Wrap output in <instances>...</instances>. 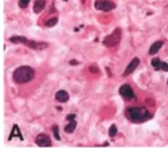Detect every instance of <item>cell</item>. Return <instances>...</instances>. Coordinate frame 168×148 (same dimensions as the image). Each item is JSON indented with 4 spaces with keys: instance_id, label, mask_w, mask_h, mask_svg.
Instances as JSON below:
<instances>
[{
    "instance_id": "obj_1",
    "label": "cell",
    "mask_w": 168,
    "mask_h": 148,
    "mask_svg": "<svg viewBox=\"0 0 168 148\" xmlns=\"http://www.w3.org/2000/svg\"><path fill=\"white\" fill-rule=\"evenodd\" d=\"M126 117L134 123H141L149 121L152 114L145 107H130L125 110Z\"/></svg>"
},
{
    "instance_id": "obj_2",
    "label": "cell",
    "mask_w": 168,
    "mask_h": 148,
    "mask_svg": "<svg viewBox=\"0 0 168 148\" xmlns=\"http://www.w3.org/2000/svg\"><path fill=\"white\" fill-rule=\"evenodd\" d=\"M35 70L29 66H21L18 67L13 74L14 82L18 84L27 83L35 77Z\"/></svg>"
},
{
    "instance_id": "obj_3",
    "label": "cell",
    "mask_w": 168,
    "mask_h": 148,
    "mask_svg": "<svg viewBox=\"0 0 168 148\" xmlns=\"http://www.w3.org/2000/svg\"><path fill=\"white\" fill-rule=\"evenodd\" d=\"M121 38V29L116 28L111 35L106 36L103 39V45L107 47L116 46L120 43Z\"/></svg>"
},
{
    "instance_id": "obj_4",
    "label": "cell",
    "mask_w": 168,
    "mask_h": 148,
    "mask_svg": "<svg viewBox=\"0 0 168 148\" xmlns=\"http://www.w3.org/2000/svg\"><path fill=\"white\" fill-rule=\"evenodd\" d=\"M94 7L98 10L109 12L116 7V5L109 0H96Z\"/></svg>"
},
{
    "instance_id": "obj_5",
    "label": "cell",
    "mask_w": 168,
    "mask_h": 148,
    "mask_svg": "<svg viewBox=\"0 0 168 148\" xmlns=\"http://www.w3.org/2000/svg\"><path fill=\"white\" fill-rule=\"evenodd\" d=\"M119 93L122 97L124 98L127 101H130L135 98V93L132 88V87L128 84H124V85H121L119 88Z\"/></svg>"
},
{
    "instance_id": "obj_6",
    "label": "cell",
    "mask_w": 168,
    "mask_h": 148,
    "mask_svg": "<svg viewBox=\"0 0 168 148\" xmlns=\"http://www.w3.org/2000/svg\"><path fill=\"white\" fill-rule=\"evenodd\" d=\"M35 144L40 147H51V139L46 134L40 133L35 138Z\"/></svg>"
},
{
    "instance_id": "obj_7",
    "label": "cell",
    "mask_w": 168,
    "mask_h": 148,
    "mask_svg": "<svg viewBox=\"0 0 168 148\" xmlns=\"http://www.w3.org/2000/svg\"><path fill=\"white\" fill-rule=\"evenodd\" d=\"M25 45L28 46L29 48L37 50V51H42L48 47V44L45 42H37L35 40H29V39H28Z\"/></svg>"
},
{
    "instance_id": "obj_8",
    "label": "cell",
    "mask_w": 168,
    "mask_h": 148,
    "mask_svg": "<svg viewBox=\"0 0 168 148\" xmlns=\"http://www.w3.org/2000/svg\"><path fill=\"white\" fill-rule=\"evenodd\" d=\"M140 62H141V61H140L138 58H134V59L131 61L130 63L129 64V65L127 66V67L126 68L124 72L123 73L124 77H127L128 75H131V74L137 69V67H138L140 64Z\"/></svg>"
},
{
    "instance_id": "obj_9",
    "label": "cell",
    "mask_w": 168,
    "mask_h": 148,
    "mask_svg": "<svg viewBox=\"0 0 168 148\" xmlns=\"http://www.w3.org/2000/svg\"><path fill=\"white\" fill-rule=\"evenodd\" d=\"M151 66L154 68L156 71L163 70L165 72H168V64L166 62L161 61L159 58H154L152 59Z\"/></svg>"
},
{
    "instance_id": "obj_10",
    "label": "cell",
    "mask_w": 168,
    "mask_h": 148,
    "mask_svg": "<svg viewBox=\"0 0 168 148\" xmlns=\"http://www.w3.org/2000/svg\"><path fill=\"white\" fill-rule=\"evenodd\" d=\"M55 99L59 103L67 102L69 99V93L66 91H64V90L57 91L55 94Z\"/></svg>"
},
{
    "instance_id": "obj_11",
    "label": "cell",
    "mask_w": 168,
    "mask_h": 148,
    "mask_svg": "<svg viewBox=\"0 0 168 148\" xmlns=\"http://www.w3.org/2000/svg\"><path fill=\"white\" fill-rule=\"evenodd\" d=\"M14 137H19L21 141H23V137L22 136L21 130H20L19 125L17 124H14L13 125L10 134V137L8 138V141H11V139Z\"/></svg>"
},
{
    "instance_id": "obj_12",
    "label": "cell",
    "mask_w": 168,
    "mask_h": 148,
    "mask_svg": "<svg viewBox=\"0 0 168 148\" xmlns=\"http://www.w3.org/2000/svg\"><path fill=\"white\" fill-rule=\"evenodd\" d=\"M46 2L45 0H35L34 4L33 10L35 13H40L45 9Z\"/></svg>"
},
{
    "instance_id": "obj_13",
    "label": "cell",
    "mask_w": 168,
    "mask_h": 148,
    "mask_svg": "<svg viewBox=\"0 0 168 148\" xmlns=\"http://www.w3.org/2000/svg\"><path fill=\"white\" fill-rule=\"evenodd\" d=\"M163 44H164L163 41L155 42V43L151 46V47H150L149 51V55L153 56V55H155L156 53H157L158 51H159V50L161 49V47H162Z\"/></svg>"
},
{
    "instance_id": "obj_14",
    "label": "cell",
    "mask_w": 168,
    "mask_h": 148,
    "mask_svg": "<svg viewBox=\"0 0 168 148\" xmlns=\"http://www.w3.org/2000/svg\"><path fill=\"white\" fill-rule=\"evenodd\" d=\"M9 41L14 44H23V45H25L28 41V39L23 36H13L10 38Z\"/></svg>"
},
{
    "instance_id": "obj_15",
    "label": "cell",
    "mask_w": 168,
    "mask_h": 148,
    "mask_svg": "<svg viewBox=\"0 0 168 148\" xmlns=\"http://www.w3.org/2000/svg\"><path fill=\"white\" fill-rule=\"evenodd\" d=\"M69 122V123L65 127L64 131L67 134H73V132L75 131L76 127H77L78 123L77 121H75V120H73V121H70Z\"/></svg>"
},
{
    "instance_id": "obj_16",
    "label": "cell",
    "mask_w": 168,
    "mask_h": 148,
    "mask_svg": "<svg viewBox=\"0 0 168 148\" xmlns=\"http://www.w3.org/2000/svg\"><path fill=\"white\" fill-rule=\"evenodd\" d=\"M52 131H53V137L58 141H60L61 140V137H60V134H59V125L57 124H54L52 126Z\"/></svg>"
},
{
    "instance_id": "obj_17",
    "label": "cell",
    "mask_w": 168,
    "mask_h": 148,
    "mask_svg": "<svg viewBox=\"0 0 168 148\" xmlns=\"http://www.w3.org/2000/svg\"><path fill=\"white\" fill-rule=\"evenodd\" d=\"M58 21H59V19H58V18L57 17H53L52 18L49 19L48 21H47L45 22V27H54V26L57 25V23H58Z\"/></svg>"
},
{
    "instance_id": "obj_18",
    "label": "cell",
    "mask_w": 168,
    "mask_h": 148,
    "mask_svg": "<svg viewBox=\"0 0 168 148\" xmlns=\"http://www.w3.org/2000/svg\"><path fill=\"white\" fill-rule=\"evenodd\" d=\"M117 132H118V129L116 125L115 124H113V125H112L109 129V132H108L109 136L111 137H114L117 134Z\"/></svg>"
},
{
    "instance_id": "obj_19",
    "label": "cell",
    "mask_w": 168,
    "mask_h": 148,
    "mask_svg": "<svg viewBox=\"0 0 168 148\" xmlns=\"http://www.w3.org/2000/svg\"><path fill=\"white\" fill-rule=\"evenodd\" d=\"M31 0H19V6L21 8H26L29 5Z\"/></svg>"
},
{
    "instance_id": "obj_20",
    "label": "cell",
    "mask_w": 168,
    "mask_h": 148,
    "mask_svg": "<svg viewBox=\"0 0 168 148\" xmlns=\"http://www.w3.org/2000/svg\"><path fill=\"white\" fill-rule=\"evenodd\" d=\"M76 117V115H75V114H70V115H68L67 116V121H73V120H75Z\"/></svg>"
},
{
    "instance_id": "obj_21",
    "label": "cell",
    "mask_w": 168,
    "mask_h": 148,
    "mask_svg": "<svg viewBox=\"0 0 168 148\" xmlns=\"http://www.w3.org/2000/svg\"><path fill=\"white\" fill-rule=\"evenodd\" d=\"M89 69H90V71L91 72H93V73H97L98 72H99V69H97V67H91L89 68Z\"/></svg>"
},
{
    "instance_id": "obj_22",
    "label": "cell",
    "mask_w": 168,
    "mask_h": 148,
    "mask_svg": "<svg viewBox=\"0 0 168 148\" xmlns=\"http://www.w3.org/2000/svg\"><path fill=\"white\" fill-rule=\"evenodd\" d=\"M69 64H70V65H77L78 64V62L76 61L75 59H73L72 61H69Z\"/></svg>"
},
{
    "instance_id": "obj_23",
    "label": "cell",
    "mask_w": 168,
    "mask_h": 148,
    "mask_svg": "<svg viewBox=\"0 0 168 148\" xmlns=\"http://www.w3.org/2000/svg\"><path fill=\"white\" fill-rule=\"evenodd\" d=\"M63 1H65V2H67L68 0H63Z\"/></svg>"
},
{
    "instance_id": "obj_24",
    "label": "cell",
    "mask_w": 168,
    "mask_h": 148,
    "mask_svg": "<svg viewBox=\"0 0 168 148\" xmlns=\"http://www.w3.org/2000/svg\"><path fill=\"white\" fill-rule=\"evenodd\" d=\"M167 84H168V80H167Z\"/></svg>"
}]
</instances>
